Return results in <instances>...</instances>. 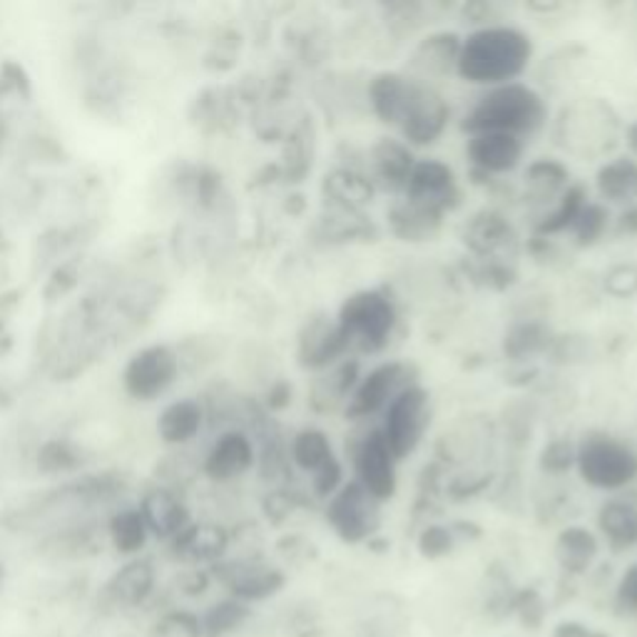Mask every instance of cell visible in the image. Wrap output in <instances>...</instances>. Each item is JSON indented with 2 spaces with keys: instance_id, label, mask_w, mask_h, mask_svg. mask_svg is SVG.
Returning a JSON list of instances; mask_svg holds the SVG:
<instances>
[{
  "instance_id": "obj_1",
  "label": "cell",
  "mask_w": 637,
  "mask_h": 637,
  "mask_svg": "<svg viewBox=\"0 0 637 637\" xmlns=\"http://www.w3.org/2000/svg\"><path fill=\"white\" fill-rule=\"evenodd\" d=\"M533 60V40L516 26H486L476 28L461 42L455 72L471 85H498L518 82Z\"/></svg>"
},
{
  "instance_id": "obj_2",
  "label": "cell",
  "mask_w": 637,
  "mask_h": 637,
  "mask_svg": "<svg viewBox=\"0 0 637 637\" xmlns=\"http://www.w3.org/2000/svg\"><path fill=\"white\" fill-rule=\"evenodd\" d=\"M548 120L546 98L526 82H508L488 88L473 108L463 115L461 130L478 133H508L516 137L533 135Z\"/></svg>"
},
{
  "instance_id": "obj_3",
  "label": "cell",
  "mask_w": 637,
  "mask_h": 637,
  "mask_svg": "<svg viewBox=\"0 0 637 637\" xmlns=\"http://www.w3.org/2000/svg\"><path fill=\"white\" fill-rule=\"evenodd\" d=\"M623 120L602 98H582L566 105L556 118V145L578 159H600L618 145Z\"/></svg>"
},
{
  "instance_id": "obj_4",
  "label": "cell",
  "mask_w": 637,
  "mask_h": 637,
  "mask_svg": "<svg viewBox=\"0 0 637 637\" xmlns=\"http://www.w3.org/2000/svg\"><path fill=\"white\" fill-rule=\"evenodd\" d=\"M399 324L396 302L384 290H361L346 296L339 306L336 326L349 342V349L364 354H379L394 336Z\"/></svg>"
},
{
  "instance_id": "obj_5",
  "label": "cell",
  "mask_w": 637,
  "mask_h": 637,
  "mask_svg": "<svg viewBox=\"0 0 637 637\" xmlns=\"http://www.w3.org/2000/svg\"><path fill=\"white\" fill-rule=\"evenodd\" d=\"M576 469L596 491H625L637 481V451L608 431H588L576 443Z\"/></svg>"
},
{
  "instance_id": "obj_6",
  "label": "cell",
  "mask_w": 637,
  "mask_h": 637,
  "mask_svg": "<svg viewBox=\"0 0 637 637\" xmlns=\"http://www.w3.org/2000/svg\"><path fill=\"white\" fill-rule=\"evenodd\" d=\"M419 384V369L411 361H381L366 374H361L354 394L344 406L346 421H366L384 413L403 389Z\"/></svg>"
},
{
  "instance_id": "obj_7",
  "label": "cell",
  "mask_w": 637,
  "mask_h": 637,
  "mask_svg": "<svg viewBox=\"0 0 637 637\" xmlns=\"http://www.w3.org/2000/svg\"><path fill=\"white\" fill-rule=\"evenodd\" d=\"M381 437L386 439L391 453L396 461L409 459L419 449L423 437H427L431 423V396L421 384L403 389L401 394L389 403L381 413Z\"/></svg>"
},
{
  "instance_id": "obj_8",
  "label": "cell",
  "mask_w": 637,
  "mask_h": 637,
  "mask_svg": "<svg viewBox=\"0 0 637 637\" xmlns=\"http://www.w3.org/2000/svg\"><path fill=\"white\" fill-rule=\"evenodd\" d=\"M381 503H376L356 481L344 483L329 498L324 518L339 540L349 546L369 543L381 526Z\"/></svg>"
},
{
  "instance_id": "obj_9",
  "label": "cell",
  "mask_w": 637,
  "mask_h": 637,
  "mask_svg": "<svg viewBox=\"0 0 637 637\" xmlns=\"http://www.w3.org/2000/svg\"><path fill=\"white\" fill-rule=\"evenodd\" d=\"M354 481L374 498L376 503H386L399 491L396 455L391 453L386 439L379 429H369L352 449Z\"/></svg>"
},
{
  "instance_id": "obj_10",
  "label": "cell",
  "mask_w": 637,
  "mask_h": 637,
  "mask_svg": "<svg viewBox=\"0 0 637 637\" xmlns=\"http://www.w3.org/2000/svg\"><path fill=\"white\" fill-rule=\"evenodd\" d=\"M451 118V108L429 82L413 78L406 110L399 122L403 143L409 147H429L445 133Z\"/></svg>"
},
{
  "instance_id": "obj_11",
  "label": "cell",
  "mask_w": 637,
  "mask_h": 637,
  "mask_svg": "<svg viewBox=\"0 0 637 637\" xmlns=\"http://www.w3.org/2000/svg\"><path fill=\"white\" fill-rule=\"evenodd\" d=\"M217 580L229 590V598L244 605L270 600L284 588L286 576L274 566H267L259 558H237V560H219L212 566Z\"/></svg>"
},
{
  "instance_id": "obj_12",
  "label": "cell",
  "mask_w": 637,
  "mask_h": 637,
  "mask_svg": "<svg viewBox=\"0 0 637 637\" xmlns=\"http://www.w3.org/2000/svg\"><path fill=\"white\" fill-rule=\"evenodd\" d=\"M523 137L508 133H478L469 135L465 157L471 163V177L476 185H493L498 175H508L523 159Z\"/></svg>"
},
{
  "instance_id": "obj_13",
  "label": "cell",
  "mask_w": 637,
  "mask_h": 637,
  "mask_svg": "<svg viewBox=\"0 0 637 637\" xmlns=\"http://www.w3.org/2000/svg\"><path fill=\"white\" fill-rule=\"evenodd\" d=\"M401 197L413 202V205L449 215L461 205L463 195L459 179H455V173L449 165L441 163V159H416Z\"/></svg>"
},
{
  "instance_id": "obj_14",
  "label": "cell",
  "mask_w": 637,
  "mask_h": 637,
  "mask_svg": "<svg viewBox=\"0 0 637 637\" xmlns=\"http://www.w3.org/2000/svg\"><path fill=\"white\" fill-rule=\"evenodd\" d=\"M465 249L473 254V259H498L508 262L518 249V235L498 209H478L463 225L461 235Z\"/></svg>"
},
{
  "instance_id": "obj_15",
  "label": "cell",
  "mask_w": 637,
  "mask_h": 637,
  "mask_svg": "<svg viewBox=\"0 0 637 637\" xmlns=\"http://www.w3.org/2000/svg\"><path fill=\"white\" fill-rule=\"evenodd\" d=\"M349 352L352 349L344 334L339 332L336 318L332 322V316L326 314H312L306 318L300 332V344H296V359L302 369L326 371L346 359Z\"/></svg>"
},
{
  "instance_id": "obj_16",
  "label": "cell",
  "mask_w": 637,
  "mask_h": 637,
  "mask_svg": "<svg viewBox=\"0 0 637 637\" xmlns=\"http://www.w3.org/2000/svg\"><path fill=\"white\" fill-rule=\"evenodd\" d=\"M177 356L167 346H147L125 369V389L135 399H155L177 376Z\"/></svg>"
},
{
  "instance_id": "obj_17",
  "label": "cell",
  "mask_w": 637,
  "mask_h": 637,
  "mask_svg": "<svg viewBox=\"0 0 637 637\" xmlns=\"http://www.w3.org/2000/svg\"><path fill=\"white\" fill-rule=\"evenodd\" d=\"M416 165V155L403 140L379 137L366 153V175L376 189L391 195H403L411 169Z\"/></svg>"
},
{
  "instance_id": "obj_18",
  "label": "cell",
  "mask_w": 637,
  "mask_h": 637,
  "mask_svg": "<svg viewBox=\"0 0 637 637\" xmlns=\"http://www.w3.org/2000/svg\"><path fill=\"white\" fill-rule=\"evenodd\" d=\"M461 42L463 38L459 33H453V30H437V33H429L427 38L419 40V46L411 52L409 76L421 82L445 78L449 72L455 70Z\"/></svg>"
},
{
  "instance_id": "obj_19",
  "label": "cell",
  "mask_w": 637,
  "mask_h": 637,
  "mask_svg": "<svg viewBox=\"0 0 637 637\" xmlns=\"http://www.w3.org/2000/svg\"><path fill=\"white\" fill-rule=\"evenodd\" d=\"M322 197L334 215H361L376 197V187L366 173L334 167L322 179Z\"/></svg>"
},
{
  "instance_id": "obj_20",
  "label": "cell",
  "mask_w": 637,
  "mask_h": 637,
  "mask_svg": "<svg viewBox=\"0 0 637 637\" xmlns=\"http://www.w3.org/2000/svg\"><path fill=\"white\" fill-rule=\"evenodd\" d=\"M413 88V78L396 70H381L366 82V102L369 110L376 115L379 122L399 127L403 110H406L409 95Z\"/></svg>"
},
{
  "instance_id": "obj_21",
  "label": "cell",
  "mask_w": 637,
  "mask_h": 637,
  "mask_svg": "<svg viewBox=\"0 0 637 637\" xmlns=\"http://www.w3.org/2000/svg\"><path fill=\"white\" fill-rule=\"evenodd\" d=\"M361 379V361L354 356H346L326 369L324 376H318L312 386V406L318 413L336 411L339 406H346L349 396L354 394V389Z\"/></svg>"
},
{
  "instance_id": "obj_22",
  "label": "cell",
  "mask_w": 637,
  "mask_h": 637,
  "mask_svg": "<svg viewBox=\"0 0 637 637\" xmlns=\"http://www.w3.org/2000/svg\"><path fill=\"white\" fill-rule=\"evenodd\" d=\"M155 582L157 572L153 562L145 558H133L112 576L108 596L115 605H120V608H143V605L153 598Z\"/></svg>"
},
{
  "instance_id": "obj_23",
  "label": "cell",
  "mask_w": 637,
  "mask_h": 637,
  "mask_svg": "<svg viewBox=\"0 0 637 637\" xmlns=\"http://www.w3.org/2000/svg\"><path fill=\"white\" fill-rule=\"evenodd\" d=\"M254 465V445L249 437L239 431H229L219 437L217 443L205 461V473L212 481H232L242 473H247Z\"/></svg>"
},
{
  "instance_id": "obj_24",
  "label": "cell",
  "mask_w": 637,
  "mask_h": 637,
  "mask_svg": "<svg viewBox=\"0 0 637 637\" xmlns=\"http://www.w3.org/2000/svg\"><path fill=\"white\" fill-rule=\"evenodd\" d=\"M137 511H140L150 536L167 540H175L189 523H193V520H189L187 506L169 491L147 493Z\"/></svg>"
},
{
  "instance_id": "obj_25",
  "label": "cell",
  "mask_w": 637,
  "mask_h": 637,
  "mask_svg": "<svg viewBox=\"0 0 637 637\" xmlns=\"http://www.w3.org/2000/svg\"><path fill=\"white\" fill-rule=\"evenodd\" d=\"M445 215L437 209L413 205L409 199H399L394 207L389 209V229L391 235L401 242H431L443 227Z\"/></svg>"
},
{
  "instance_id": "obj_26",
  "label": "cell",
  "mask_w": 637,
  "mask_h": 637,
  "mask_svg": "<svg viewBox=\"0 0 637 637\" xmlns=\"http://www.w3.org/2000/svg\"><path fill=\"white\" fill-rule=\"evenodd\" d=\"M229 533L217 523H189L183 533H179L173 546L179 553V558H185L189 562H217L225 558L229 548Z\"/></svg>"
},
{
  "instance_id": "obj_27",
  "label": "cell",
  "mask_w": 637,
  "mask_h": 637,
  "mask_svg": "<svg viewBox=\"0 0 637 637\" xmlns=\"http://www.w3.org/2000/svg\"><path fill=\"white\" fill-rule=\"evenodd\" d=\"M600 553V543L586 526L562 528L556 538V560L560 570L570 578L586 576Z\"/></svg>"
},
{
  "instance_id": "obj_28",
  "label": "cell",
  "mask_w": 637,
  "mask_h": 637,
  "mask_svg": "<svg viewBox=\"0 0 637 637\" xmlns=\"http://www.w3.org/2000/svg\"><path fill=\"white\" fill-rule=\"evenodd\" d=\"M596 189L602 205H633L637 199V159L612 157L596 173Z\"/></svg>"
},
{
  "instance_id": "obj_29",
  "label": "cell",
  "mask_w": 637,
  "mask_h": 637,
  "mask_svg": "<svg viewBox=\"0 0 637 637\" xmlns=\"http://www.w3.org/2000/svg\"><path fill=\"white\" fill-rule=\"evenodd\" d=\"M600 536L608 540L610 550L623 553L637 543V508L625 498H610L598 511Z\"/></svg>"
},
{
  "instance_id": "obj_30",
  "label": "cell",
  "mask_w": 637,
  "mask_h": 637,
  "mask_svg": "<svg viewBox=\"0 0 637 637\" xmlns=\"http://www.w3.org/2000/svg\"><path fill=\"white\" fill-rule=\"evenodd\" d=\"M553 332L540 318H520L503 336V356L508 361H528L538 354H548L550 344H553Z\"/></svg>"
},
{
  "instance_id": "obj_31",
  "label": "cell",
  "mask_w": 637,
  "mask_h": 637,
  "mask_svg": "<svg viewBox=\"0 0 637 637\" xmlns=\"http://www.w3.org/2000/svg\"><path fill=\"white\" fill-rule=\"evenodd\" d=\"M570 183V169L553 157L533 159L523 173L526 197L533 202H556Z\"/></svg>"
},
{
  "instance_id": "obj_32",
  "label": "cell",
  "mask_w": 637,
  "mask_h": 637,
  "mask_svg": "<svg viewBox=\"0 0 637 637\" xmlns=\"http://www.w3.org/2000/svg\"><path fill=\"white\" fill-rule=\"evenodd\" d=\"M586 205H588V187L580 183H570L566 187V193L553 202V207L538 217L533 235L553 239L556 235H562V232H570V227L576 225V219Z\"/></svg>"
},
{
  "instance_id": "obj_33",
  "label": "cell",
  "mask_w": 637,
  "mask_h": 637,
  "mask_svg": "<svg viewBox=\"0 0 637 637\" xmlns=\"http://www.w3.org/2000/svg\"><path fill=\"white\" fill-rule=\"evenodd\" d=\"M202 429V409L195 401H175L157 421V433L165 443H187Z\"/></svg>"
},
{
  "instance_id": "obj_34",
  "label": "cell",
  "mask_w": 637,
  "mask_h": 637,
  "mask_svg": "<svg viewBox=\"0 0 637 637\" xmlns=\"http://www.w3.org/2000/svg\"><path fill=\"white\" fill-rule=\"evenodd\" d=\"M334 445L332 439L326 437L322 429H302L294 433L290 445V459L306 473H316L324 463L334 459Z\"/></svg>"
},
{
  "instance_id": "obj_35",
  "label": "cell",
  "mask_w": 637,
  "mask_h": 637,
  "mask_svg": "<svg viewBox=\"0 0 637 637\" xmlns=\"http://www.w3.org/2000/svg\"><path fill=\"white\" fill-rule=\"evenodd\" d=\"M249 605H244L235 598H225L212 605V608L202 615V635L205 637H227L242 628L249 620Z\"/></svg>"
},
{
  "instance_id": "obj_36",
  "label": "cell",
  "mask_w": 637,
  "mask_h": 637,
  "mask_svg": "<svg viewBox=\"0 0 637 637\" xmlns=\"http://www.w3.org/2000/svg\"><path fill=\"white\" fill-rule=\"evenodd\" d=\"M608 227H610L608 205L588 199V205L582 207L576 225L570 227V235H572V242H576V247L588 249V247H596V244L605 237Z\"/></svg>"
},
{
  "instance_id": "obj_37",
  "label": "cell",
  "mask_w": 637,
  "mask_h": 637,
  "mask_svg": "<svg viewBox=\"0 0 637 637\" xmlns=\"http://www.w3.org/2000/svg\"><path fill=\"white\" fill-rule=\"evenodd\" d=\"M110 538L112 546L118 548L122 556H135L145 548L150 530H147L140 511H122L110 520Z\"/></svg>"
},
{
  "instance_id": "obj_38",
  "label": "cell",
  "mask_w": 637,
  "mask_h": 637,
  "mask_svg": "<svg viewBox=\"0 0 637 637\" xmlns=\"http://www.w3.org/2000/svg\"><path fill=\"white\" fill-rule=\"evenodd\" d=\"M312 145H314L312 122L304 120L300 130L290 137V147H286L284 173L292 183H302V177H306V173L312 169Z\"/></svg>"
},
{
  "instance_id": "obj_39",
  "label": "cell",
  "mask_w": 637,
  "mask_h": 637,
  "mask_svg": "<svg viewBox=\"0 0 637 637\" xmlns=\"http://www.w3.org/2000/svg\"><path fill=\"white\" fill-rule=\"evenodd\" d=\"M455 543H459V540H455L451 526H441V523L423 526L416 538L419 553L427 560H439V558L451 556Z\"/></svg>"
},
{
  "instance_id": "obj_40",
  "label": "cell",
  "mask_w": 637,
  "mask_h": 637,
  "mask_svg": "<svg viewBox=\"0 0 637 637\" xmlns=\"http://www.w3.org/2000/svg\"><path fill=\"white\" fill-rule=\"evenodd\" d=\"M540 471L548 476H562L568 473L570 469H576V443L566 437L550 439L543 451H540Z\"/></svg>"
},
{
  "instance_id": "obj_41",
  "label": "cell",
  "mask_w": 637,
  "mask_h": 637,
  "mask_svg": "<svg viewBox=\"0 0 637 637\" xmlns=\"http://www.w3.org/2000/svg\"><path fill=\"white\" fill-rule=\"evenodd\" d=\"M511 615H516L523 628L538 630L540 625L546 623L548 605H546L543 596H540L536 588H523V590H516Z\"/></svg>"
},
{
  "instance_id": "obj_42",
  "label": "cell",
  "mask_w": 637,
  "mask_h": 637,
  "mask_svg": "<svg viewBox=\"0 0 637 637\" xmlns=\"http://www.w3.org/2000/svg\"><path fill=\"white\" fill-rule=\"evenodd\" d=\"M473 282L488 286V290L503 292L516 282V270L511 262H498V259H476L471 267Z\"/></svg>"
},
{
  "instance_id": "obj_43",
  "label": "cell",
  "mask_w": 637,
  "mask_h": 637,
  "mask_svg": "<svg viewBox=\"0 0 637 637\" xmlns=\"http://www.w3.org/2000/svg\"><path fill=\"white\" fill-rule=\"evenodd\" d=\"M602 290L615 300H633L637 296V264L620 262L602 274Z\"/></svg>"
},
{
  "instance_id": "obj_44",
  "label": "cell",
  "mask_w": 637,
  "mask_h": 637,
  "mask_svg": "<svg viewBox=\"0 0 637 637\" xmlns=\"http://www.w3.org/2000/svg\"><path fill=\"white\" fill-rule=\"evenodd\" d=\"M155 637H205L199 615L187 610L167 612L155 625Z\"/></svg>"
},
{
  "instance_id": "obj_45",
  "label": "cell",
  "mask_w": 637,
  "mask_h": 637,
  "mask_svg": "<svg viewBox=\"0 0 637 637\" xmlns=\"http://www.w3.org/2000/svg\"><path fill=\"white\" fill-rule=\"evenodd\" d=\"M386 23L396 36L413 33L419 26H423V6L419 3H391L384 6Z\"/></svg>"
},
{
  "instance_id": "obj_46",
  "label": "cell",
  "mask_w": 637,
  "mask_h": 637,
  "mask_svg": "<svg viewBox=\"0 0 637 637\" xmlns=\"http://www.w3.org/2000/svg\"><path fill=\"white\" fill-rule=\"evenodd\" d=\"M78 463V455L72 451V445L66 441H50L42 445V451L38 453V465L48 473L68 471Z\"/></svg>"
},
{
  "instance_id": "obj_47",
  "label": "cell",
  "mask_w": 637,
  "mask_h": 637,
  "mask_svg": "<svg viewBox=\"0 0 637 637\" xmlns=\"http://www.w3.org/2000/svg\"><path fill=\"white\" fill-rule=\"evenodd\" d=\"M342 486H344V465L336 455L329 463H324L316 473H312V493L318 501H329Z\"/></svg>"
},
{
  "instance_id": "obj_48",
  "label": "cell",
  "mask_w": 637,
  "mask_h": 637,
  "mask_svg": "<svg viewBox=\"0 0 637 637\" xmlns=\"http://www.w3.org/2000/svg\"><path fill=\"white\" fill-rule=\"evenodd\" d=\"M615 605L623 612L637 615V562L623 572V578L618 580V588H615Z\"/></svg>"
},
{
  "instance_id": "obj_49",
  "label": "cell",
  "mask_w": 637,
  "mask_h": 637,
  "mask_svg": "<svg viewBox=\"0 0 637 637\" xmlns=\"http://www.w3.org/2000/svg\"><path fill=\"white\" fill-rule=\"evenodd\" d=\"M294 506H296V498L290 496V493H284V491H277V493H272L267 496V501H264V511H267V516L272 520H284L286 516H290L294 511Z\"/></svg>"
},
{
  "instance_id": "obj_50",
  "label": "cell",
  "mask_w": 637,
  "mask_h": 637,
  "mask_svg": "<svg viewBox=\"0 0 637 637\" xmlns=\"http://www.w3.org/2000/svg\"><path fill=\"white\" fill-rule=\"evenodd\" d=\"M292 403V386L290 381H277L270 391H267V406L272 411H282Z\"/></svg>"
},
{
  "instance_id": "obj_51",
  "label": "cell",
  "mask_w": 637,
  "mask_h": 637,
  "mask_svg": "<svg viewBox=\"0 0 637 637\" xmlns=\"http://www.w3.org/2000/svg\"><path fill=\"white\" fill-rule=\"evenodd\" d=\"M553 637H608V635L598 633V630H590L588 625H582L578 620H566L553 630Z\"/></svg>"
},
{
  "instance_id": "obj_52",
  "label": "cell",
  "mask_w": 637,
  "mask_h": 637,
  "mask_svg": "<svg viewBox=\"0 0 637 637\" xmlns=\"http://www.w3.org/2000/svg\"><path fill=\"white\" fill-rule=\"evenodd\" d=\"M615 235H637V205H630L623 212L618 225H615Z\"/></svg>"
},
{
  "instance_id": "obj_53",
  "label": "cell",
  "mask_w": 637,
  "mask_h": 637,
  "mask_svg": "<svg viewBox=\"0 0 637 637\" xmlns=\"http://www.w3.org/2000/svg\"><path fill=\"white\" fill-rule=\"evenodd\" d=\"M451 530H453L455 540H478L483 536L481 526L471 523V520H455V523H451Z\"/></svg>"
},
{
  "instance_id": "obj_54",
  "label": "cell",
  "mask_w": 637,
  "mask_h": 637,
  "mask_svg": "<svg viewBox=\"0 0 637 637\" xmlns=\"http://www.w3.org/2000/svg\"><path fill=\"white\" fill-rule=\"evenodd\" d=\"M625 143H628L630 153L637 157V120L628 125V130H625Z\"/></svg>"
},
{
  "instance_id": "obj_55",
  "label": "cell",
  "mask_w": 637,
  "mask_h": 637,
  "mask_svg": "<svg viewBox=\"0 0 637 637\" xmlns=\"http://www.w3.org/2000/svg\"><path fill=\"white\" fill-rule=\"evenodd\" d=\"M0 586H3V566H0Z\"/></svg>"
},
{
  "instance_id": "obj_56",
  "label": "cell",
  "mask_w": 637,
  "mask_h": 637,
  "mask_svg": "<svg viewBox=\"0 0 637 637\" xmlns=\"http://www.w3.org/2000/svg\"><path fill=\"white\" fill-rule=\"evenodd\" d=\"M0 143H3V125H0Z\"/></svg>"
}]
</instances>
